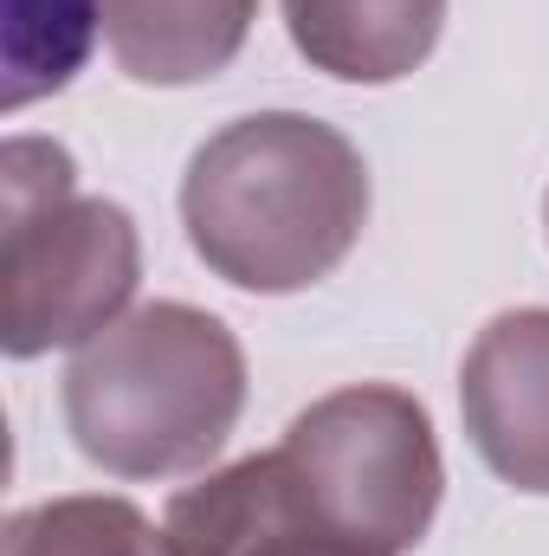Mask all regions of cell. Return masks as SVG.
I'll use <instances>...</instances> for the list:
<instances>
[{
    "mask_svg": "<svg viewBox=\"0 0 549 556\" xmlns=\"http://www.w3.org/2000/svg\"><path fill=\"white\" fill-rule=\"evenodd\" d=\"M181 220L207 273L240 291H304L369 227V162L304 111L240 117L207 137L181 181Z\"/></svg>",
    "mask_w": 549,
    "mask_h": 556,
    "instance_id": "obj_1",
    "label": "cell"
},
{
    "mask_svg": "<svg viewBox=\"0 0 549 556\" xmlns=\"http://www.w3.org/2000/svg\"><path fill=\"white\" fill-rule=\"evenodd\" d=\"M246 408L240 337L194 304H142L98 330L65 369V427L117 479H175L207 466Z\"/></svg>",
    "mask_w": 549,
    "mask_h": 556,
    "instance_id": "obj_2",
    "label": "cell"
},
{
    "mask_svg": "<svg viewBox=\"0 0 549 556\" xmlns=\"http://www.w3.org/2000/svg\"><path fill=\"white\" fill-rule=\"evenodd\" d=\"M142 278L137 220L117 201L78 194L59 142L0 149V343L7 356L85 350L124 317Z\"/></svg>",
    "mask_w": 549,
    "mask_h": 556,
    "instance_id": "obj_3",
    "label": "cell"
},
{
    "mask_svg": "<svg viewBox=\"0 0 549 556\" xmlns=\"http://www.w3.org/2000/svg\"><path fill=\"white\" fill-rule=\"evenodd\" d=\"M323 556H408L439 511V440L408 389L356 382L310 402L278 440Z\"/></svg>",
    "mask_w": 549,
    "mask_h": 556,
    "instance_id": "obj_4",
    "label": "cell"
},
{
    "mask_svg": "<svg viewBox=\"0 0 549 556\" xmlns=\"http://www.w3.org/2000/svg\"><path fill=\"white\" fill-rule=\"evenodd\" d=\"M459 408L478 459L505 485L549 498V311H505L472 337Z\"/></svg>",
    "mask_w": 549,
    "mask_h": 556,
    "instance_id": "obj_5",
    "label": "cell"
},
{
    "mask_svg": "<svg viewBox=\"0 0 549 556\" xmlns=\"http://www.w3.org/2000/svg\"><path fill=\"white\" fill-rule=\"evenodd\" d=\"M162 538L168 556H323L278 446L175 492Z\"/></svg>",
    "mask_w": 549,
    "mask_h": 556,
    "instance_id": "obj_6",
    "label": "cell"
},
{
    "mask_svg": "<svg viewBox=\"0 0 549 556\" xmlns=\"http://www.w3.org/2000/svg\"><path fill=\"white\" fill-rule=\"evenodd\" d=\"M291 46L343 85H395L439 46L446 0H284Z\"/></svg>",
    "mask_w": 549,
    "mask_h": 556,
    "instance_id": "obj_7",
    "label": "cell"
},
{
    "mask_svg": "<svg viewBox=\"0 0 549 556\" xmlns=\"http://www.w3.org/2000/svg\"><path fill=\"white\" fill-rule=\"evenodd\" d=\"M259 0H104V46L137 85H201L227 72Z\"/></svg>",
    "mask_w": 549,
    "mask_h": 556,
    "instance_id": "obj_8",
    "label": "cell"
},
{
    "mask_svg": "<svg viewBox=\"0 0 549 556\" xmlns=\"http://www.w3.org/2000/svg\"><path fill=\"white\" fill-rule=\"evenodd\" d=\"M104 26V0H7V46H0V104L26 111L78 78L91 39Z\"/></svg>",
    "mask_w": 549,
    "mask_h": 556,
    "instance_id": "obj_9",
    "label": "cell"
},
{
    "mask_svg": "<svg viewBox=\"0 0 549 556\" xmlns=\"http://www.w3.org/2000/svg\"><path fill=\"white\" fill-rule=\"evenodd\" d=\"M7 556H168V538L142 518L130 498H46L13 511Z\"/></svg>",
    "mask_w": 549,
    "mask_h": 556,
    "instance_id": "obj_10",
    "label": "cell"
},
{
    "mask_svg": "<svg viewBox=\"0 0 549 556\" xmlns=\"http://www.w3.org/2000/svg\"><path fill=\"white\" fill-rule=\"evenodd\" d=\"M544 214H549V207H544Z\"/></svg>",
    "mask_w": 549,
    "mask_h": 556,
    "instance_id": "obj_11",
    "label": "cell"
}]
</instances>
